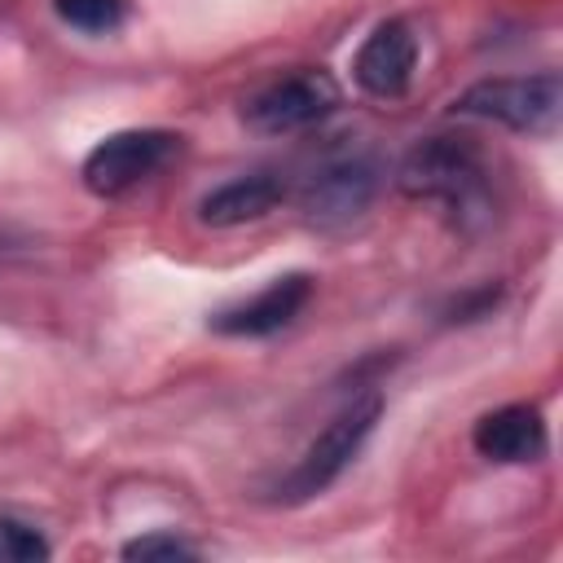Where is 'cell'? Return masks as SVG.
Masks as SVG:
<instances>
[{
	"mask_svg": "<svg viewBox=\"0 0 563 563\" xmlns=\"http://www.w3.org/2000/svg\"><path fill=\"white\" fill-rule=\"evenodd\" d=\"M396 185L409 198H435L453 216L488 220V167L471 136H427L413 145L396 172Z\"/></svg>",
	"mask_w": 563,
	"mask_h": 563,
	"instance_id": "obj_1",
	"label": "cell"
},
{
	"mask_svg": "<svg viewBox=\"0 0 563 563\" xmlns=\"http://www.w3.org/2000/svg\"><path fill=\"white\" fill-rule=\"evenodd\" d=\"M378 413H383V396H378V391H356V396L325 422V431L303 449V457L273 484V501L299 506V501L325 493V488L352 466V457H356L361 444L369 440Z\"/></svg>",
	"mask_w": 563,
	"mask_h": 563,
	"instance_id": "obj_2",
	"label": "cell"
},
{
	"mask_svg": "<svg viewBox=\"0 0 563 563\" xmlns=\"http://www.w3.org/2000/svg\"><path fill=\"white\" fill-rule=\"evenodd\" d=\"M559 110H563V79H559V70L510 75V79H479V84H471L453 101V114L493 119V123H506L515 132H554Z\"/></svg>",
	"mask_w": 563,
	"mask_h": 563,
	"instance_id": "obj_3",
	"label": "cell"
},
{
	"mask_svg": "<svg viewBox=\"0 0 563 563\" xmlns=\"http://www.w3.org/2000/svg\"><path fill=\"white\" fill-rule=\"evenodd\" d=\"M180 154V136L163 132V128H128L114 132L106 141H97L84 158V185L97 198H119L128 189H136L141 180H150L154 172H163L172 158Z\"/></svg>",
	"mask_w": 563,
	"mask_h": 563,
	"instance_id": "obj_4",
	"label": "cell"
},
{
	"mask_svg": "<svg viewBox=\"0 0 563 563\" xmlns=\"http://www.w3.org/2000/svg\"><path fill=\"white\" fill-rule=\"evenodd\" d=\"M339 110V84L325 70H295L282 75L273 84H264L260 92H251L242 101V119L255 132L268 136H286V132H303L312 123H321L325 114Z\"/></svg>",
	"mask_w": 563,
	"mask_h": 563,
	"instance_id": "obj_5",
	"label": "cell"
},
{
	"mask_svg": "<svg viewBox=\"0 0 563 563\" xmlns=\"http://www.w3.org/2000/svg\"><path fill=\"white\" fill-rule=\"evenodd\" d=\"M374 189H378V163H374V154L343 150V154H330V158L303 180L299 207H303V216H308L312 224H321V229H343V224H352L356 216H365Z\"/></svg>",
	"mask_w": 563,
	"mask_h": 563,
	"instance_id": "obj_6",
	"label": "cell"
},
{
	"mask_svg": "<svg viewBox=\"0 0 563 563\" xmlns=\"http://www.w3.org/2000/svg\"><path fill=\"white\" fill-rule=\"evenodd\" d=\"M413 62H418V35H413V26L405 18H387L356 48L352 79L361 84V92H369L378 101H396V97H405V88L413 79Z\"/></svg>",
	"mask_w": 563,
	"mask_h": 563,
	"instance_id": "obj_7",
	"label": "cell"
},
{
	"mask_svg": "<svg viewBox=\"0 0 563 563\" xmlns=\"http://www.w3.org/2000/svg\"><path fill=\"white\" fill-rule=\"evenodd\" d=\"M308 299H312V277L308 273H286V277H273L260 295L220 308L211 317V330L233 334V339H268V334L286 330L308 308Z\"/></svg>",
	"mask_w": 563,
	"mask_h": 563,
	"instance_id": "obj_8",
	"label": "cell"
},
{
	"mask_svg": "<svg viewBox=\"0 0 563 563\" xmlns=\"http://www.w3.org/2000/svg\"><path fill=\"white\" fill-rule=\"evenodd\" d=\"M471 444L488 462H537L545 457L550 435H545V418L532 405H501L475 422Z\"/></svg>",
	"mask_w": 563,
	"mask_h": 563,
	"instance_id": "obj_9",
	"label": "cell"
},
{
	"mask_svg": "<svg viewBox=\"0 0 563 563\" xmlns=\"http://www.w3.org/2000/svg\"><path fill=\"white\" fill-rule=\"evenodd\" d=\"M282 198H286L282 172L233 176V180H224L220 189H211V194L198 202V220L211 224V229H233V224H246V220L268 216Z\"/></svg>",
	"mask_w": 563,
	"mask_h": 563,
	"instance_id": "obj_10",
	"label": "cell"
},
{
	"mask_svg": "<svg viewBox=\"0 0 563 563\" xmlns=\"http://www.w3.org/2000/svg\"><path fill=\"white\" fill-rule=\"evenodd\" d=\"M57 18L84 35H106L119 31L128 18V0H53Z\"/></svg>",
	"mask_w": 563,
	"mask_h": 563,
	"instance_id": "obj_11",
	"label": "cell"
},
{
	"mask_svg": "<svg viewBox=\"0 0 563 563\" xmlns=\"http://www.w3.org/2000/svg\"><path fill=\"white\" fill-rule=\"evenodd\" d=\"M35 559H48V541L40 537V528L0 515V563H35Z\"/></svg>",
	"mask_w": 563,
	"mask_h": 563,
	"instance_id": "obj_12",
	"label": "cell"
},
{
	"mask_svg": "<svg viewBox=\"0 0 563 563\" xmlns=\"http://www.w3.org/2000/svg\"><path fill=\"white\" fill-rule=\"evenodd\" d=\"M123 559H194V545H185L172 532H150L123 545Z\"/></svg>",
	"mask_w": 563,
	"mask_h": 563,
	"instance_id": "obj_13",
	"label": "cell"
}]
</instances>
